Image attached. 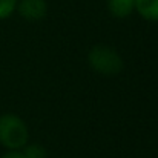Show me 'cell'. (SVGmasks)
I'll list each match as a JSON object with an SVG mask.
<instances>
[{
    "mask_svg": "<svg viewBox=\"0 0 158 158\" xmlns=\"http://www.w3.org/2000/svg\"><path fill=\"white\" fill-rule=\"evenodd\" d=\"M143 20L158 23V0H135V11Z\"/></svg>",
    "mask_w": 158,
    "mask_h": 158,
    "instance_id": "4",
    "label": "cell"
},
{
    "mask_svg": "<svg viewBox=\"0 0 158 158\" xmlns=\"http://www.w3.org/2000/svg\"><path fill=\"white\" fill-rule=\"evenodd\" d=\"M29 143L26 121L12 112L0 115V144L6 151H22Z\"/></svg>",
    "mask_w": 158,
    "mask_h": 158,
    "instance_id": "1",
    "label": "cell"
},
{
    "mask_svg": "<svg viewBox=\"0 0 158 158\" xmlns=\"http://www.w3.org/2000/svg\"><path fill=\"white\" fill-rule=\"evenodd\" d=\"M0 158H25L22 151H6Z\"/></svg>",
    "mask_w": 158,
    "mask_h": 158,
    "instance_id": "8",
    "label": "cell"
},
{
    "mask_svg": "<svg viewBox=\"0 0 158 158\" xmlns=\"http://www.w3.org/2000/svg\"><path fill=\"white\" fill-rule=\"evenodd\" d=\"M19 0H0V20L9 19L17 8Z\"/></svg>",
    "mask_w": 158,
    "mask_h": 158,
    "instance_id": "7",
    "label": "cell"
},
{
    "mask_svg": "<svg viewBox=\"0 0 158 158\" xmlns=\"http://www.w3.org/2000/svg\"><path fill=\"white\" fill-rule=\"evenodd\" d=\"M107 11L115 19H126L135 11V0H107Z\"/></svg>",
    "mask_w": 158,
    "mask_h": 158,
    "instance_id": "5",
    "label": "cell"
},
{
    "mask_svg": "<svg viewBox=\"0 0 158 158\" xmlns=\"http://www.w3.org/2000/svg\"><path fill=\"white\" fill-rule=\"evenodd\" d=\"M88 64L94 72L106 77L117 75L124 68L121 55L114 48L106 45H97L91 48V51L88 52Z\"/></svg>",
    "mask_w": 158,
    "mask_h": 158,
    "instance_id": "2",
    "label": "cell"
},
{
    "mask_svg": "<svg viewBox=\"0 0 158 158\" xmlns=\"http://www.w3.org/2000/svg\"><path fill=\"white\" fill-rule=\"evenodd\" d=\"M15 12L28 22H40L48 14L46 0H19Z\"/></svg>",
    "mask_w": 158,
    "mask_h": 158,
    "instance_id": "3",
    "label": "cell"
},
{
    "mask_svg": "<svg viewBox=\"0 0 158 158\" xmlns=\"http://www.w3.org/2000/svg\"><path fill=\"white\" fill-rule=\"evenodd\" d=\"M25 158H48L46 149L39 144V143H28L23 149H22Z\"/></svg>",
    "mask_w": 158,
    "mask_h": 158,
    "instance_id": "6",
    "label": "cell"
}]
</instances>
